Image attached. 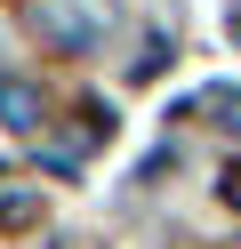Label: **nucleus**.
<instances>
[{
	"instance_id": "20e7f679",
	"label": "nucleus",
	"mask_w": 241,
	"mask_h": 249,
	"mask_svg": "<svg viewBox=\"0 0 241 249\" xmlns=\"http://www.w3.org/2000/svg\"><path fill=\"white\" fill-rule=\"evenodd\" d=\"M40 225V193L24 177H0V233H32Z\"/></svg>"
},
{
	"instance_id": "39448f33",
	"label": "nucleus",
	"mask_w": 241,
	"mask_h": 249,
	"mask_svg": "<svg viewBox=\"0 0 241 249\" xmlns=\"http://www.w3.org/2000/svg\"><path fill=\"white\" fill-rule=\"evenodd\" d=\"M169 56H177V49H169V33H145V40H137V56H129L121 72L145 89V81H161V72H169Z\"/></svg>"
},
{
	"instance_id": "0eeeda50",
	"label": "nucleus",
	"mask_w": 241,
	"mask_h": 249,
	"mask_svg": "<svg viewBox=\"0 0 241 249\" xmlns=\"http://www.w3.org/2000/svg\"><path fill=\"white\" fill-rule=\"evenodd\" d=\"M233 40H241V17H233Z\"/></svg>"
},
{
	"instance_id": "423d86ee",
	"label": "nucleus",
	"mask_w": 241,
	"mask_h": 249,
	"mask_svg": "<svg viewBox=\"0 0 241 249\" xmlns=\"http://www.w3.org/2000/svg\"><path fill=\"white\" fill-rule=\"evenodd\" d=\"M217 193H225V201H233V209H241V161H233V169H225V177H217Z\"/></svg>"
},
{
	"instance_id": "f257e3e1",
	"label": "nucleus",
	"mask_w": 241,
	"mask_h": 249,
	"mask_svg": "<svg viewBox=\"0 0 241 249\" xmlns=\"http://www.w3.org/2000/svg\"><path fill=\"white\" fill-rule=\"evenodd\" d=\"M32 33H40L56 56H89L96 40H105V17L80 8V0H32Z\"/></svg>"
},
{
	"instance_id": "f03ea898",
	"label": "nucleus",
	"mask_w": 241,
	"mask_h": 249,
	"mask_svg": "<svg viewBox=\"0 0 241 249\" xmlns=\"http://www.w3.org/2000/svg\"><path fill=\"white\" fill-rule=\"evenodd\" d=\"M177 121H201V129H217V137H241V81H209V89H193V97L177 105Z\"/></svg>"
},
{
	"instance_id": "7ed1b4c3",
	"label": "nucleus",
	"mask_w": 241,
	"mask_h": 249,
	"mask_svg": "<svg viewBox=\"0 0 241 249\" xmlns=\"http://www.w3.org/2000/svg\"><path fill=\"white\" fill-rule=\"evenodd\" d=\"M0 121H8L16 137H32V129L48 121V97H40L32 81H24V72H8V81H0Z\"/></svg>"
}]
</instances>
